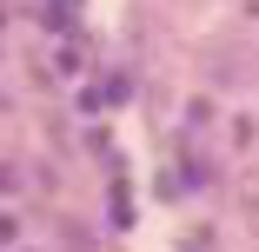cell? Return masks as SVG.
<instances>
[{
	"label": "cell",
	"mask_w": 259,
	"mask_h": 252,
	"mask_svg": "<svg viewBox=\"0 0 259 252\" xmlns=\"http://www.w3.org/2000/svg\"><path fill=\"white\" fill-rule=\"evenodd\" d=\"M239 206L259 219V173H246V179H239Z\"/></svg>",
	"instance_id": "obj_1"
},
{
	"label": "cell",
	"mask_w": 259,
	"mask_h": 252,
	"mask_svg": "<svg viewBox=\"0 0 259 252\" xmlns=\"http://www.w3.org/2000/svg\"><path fill=\"white\" fill-rule=\"evenodd\" d=\"M0 239H20V219L7 213V219H0Z\"/></svg>",
	"instance_id": "obj_2"
}]
</instances>
